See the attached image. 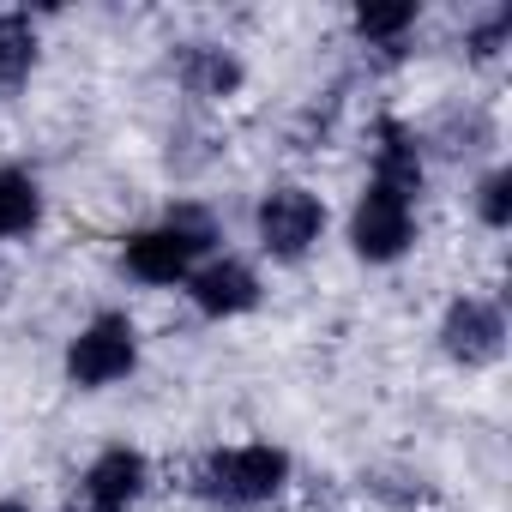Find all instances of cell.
I'll return each instance as SVG.
<instances>
[{
  "mask_svg": "<svg viewBox=\"0 0 512 512\" xmlns=\"http://www.w3.org/2000/svg\"><path fill=\"white\" fill-rule=\"evenodd\" d=\"M217 247H223V223L211 217V205L175 199V205H163L157 217H145L139 229L121 235L115 266L139 290H181Z\"/></svg>",
  "mask_w": 512,
  "mask_h": 512,
  "instance_id": "1",
  "label": "cell"
},
{
  "mask_svg": "<svg viewBox=\"0 0 512 512\" xmlns=\"http://www.w3.org/2000/svg\"><path fill=\"white\" fill-rule=\"evenodd\" d=\"M296 482V452L278 440H223L187 470V494L211 512H272Z\"/></svg>",
  "mask_w": 512,
  "mask_h": 512,
  "instance_id": "2",
  "label": "cell"
},
{
  "mask_svg": "<svg viewBox=\"0 0 512 512\" xmlns=\"http://www.w3.org/2000/svg\"><path fill=\"white\" fill-rule=\"evenodd\" d=\"M247 223H253V260L278 266V272H296V266H308L314 253L326 247L332 205L308 181H272V187H260Z\"/></svg>",
  "mask_w": 512,
  "mask_h": 512,
  "instance_id": "3",
  "label": "cell"
},
{
  "mask_svg": "<svg viewBox=\"0 0 512 512\" xmlns=\"http://www.w3.org/2000/svg\"><path fill=\"white\" fill-rule=\"evenodd\" d=\"M145 368V332L127 308H97L73 326V338L61 344V386L79 398H103L115 386H127Z\"/></svg>",
  "mask_w": 512,
  "mask_h": 512,
  "instance_id": "4",
  "label": "cell"
},
{
  "mask_svg": "<svg viewBox=\"0 0 512 512\" xmlns=\"http://www.w3.org/2000/svg\"><path fill=\"white\" fill-rule=\"evenodd\" d=\"M422 241V199L392 187V181H362L350 211H344V247H350V260L368 266V272H392L404 266L410 253Z\"/></svg>",
  "mask_w": 512,
  "mask_h": 512,
  "instance_id": "5",
  "label": "cell"
},
{
  "mask_svg": "<svg viewBox=\"0 0 512 512\" xmlns=\"http://www.w3.org/2000/svg\"><path fill=\"white\" fill-rule=\"evenodd\" d=\"M434 350L458 368V374H488L506 362L512 350V320H506V302L488 296V290H458L446 296L440 320H434Z\"/></svg>",
  "mask_w": 512,
  "mask_h": 512,
  "instance_id": "6",
  "label": "cell"
},
{
  "mask_svg": "<svg viewBox=\"0 0 512 512\" xmlns=\"http://www.w3.org/2000/svg\"><path fill=\"white\" fill-rule=\"evenodd\" d=\"M181 302L193 308V320L205 326H235L247 314L266 308V266L253 253H235V247H217L211 260L181 284Z\"/></svg>",
  "mask_w": 512,
  "mask_h": 512,
  "instance_id": "7",
  "label": "cell"
},
{
  "mask_svg": "<svg viewBox=\"0 0 512 512\" xmlns=\"http://www.w3.org/2000/svg\"><path fill=\"white\" fill-rule=\"evenodd\" d=\"M157 488V464L133 440H109L85 458L73 482V512H139Z\"/></svg>",
  "mask_w": 512,
  "mask_h": 512,
  "instance_id": "8",
  "label": "cell"
},
{
  "mask_svg": "<svg viewBox=\"0 0 512 512\" xmlns=\"http://www.w3.org/2000/svg\"><path fill=\"white\" fill-rule=\"evenodd\" d=\"M169 79H175V91L193 97V103H235V97L247 91V61H241V49L223 43V37H187V43H175V55H169Z\"/></svg>",
  "mask_w": 512,
  "mask_h": 512,
  "instance_id": "9",
  "label": "cell"
},
{
  "mask_svg": "<svg viewBox=\"0 0 512 512\" xmlns=\"http://www.w3.org/2000/svg\"><path fill=\"white\" fill-rule=\"evenodd\" d=\"M428 151H422V127L416 121H404V115H380L374 127H368V175L374 181H392V187H404V193H428Z\"/></svg>",
  "mask_w": 512,
  "mask_h": 512,
  "instance_id": "10",
  "label": "cell"
},
{
  "mask_svg": "<svg viewBox=\"0 0 512 512\" xmlns=\"http://www.w3.org/2000/svg\"><path fill=\"white\" fill-rule=\"evenodd\" d=\"M49 223V187L31 163H0V247H25Z\"/></svg>",
  "mask_w": 512,
  "mask_h": 512,
  "instance_id": "11",
  "label": "cell"
},
{
  "mask_svg": "<svg viewBox=\"0 0 512 512\" xmlns=\"http://www.w3.org/2000/svg\"><path fill=\"white\" fill-rule=\"evenodd\" d=\"M43 67V19L25 7L0 13V97H19Z\"/></svg>",
  "mask_w": 512,
  "mask_h": 512,
  "instance_id": "12",
  "label": "cell"
},
{
  "mask_svg": "<svg viewBox=\"0 0 512 512\" xmlns=\"http://www.w3.org/2000/svg\"><path fill=\"white\" fill-rule=\"evenodd\" d=\"M422 31V7L416 0H368L350 13V37L374 55H404V43Z\"/></svg>",
  "mask_w": 512,
  "mask_h": 512,
  "instance_id": "13",
  "label": "cell"
},
{
  "mask_svg": "<svg viewBox=\"0 0 512 512\" xmlns=\"http://www.w3.org/2000/svg\"><path fill=\"white\" fill-rule=\"evenodd\" d=\"M470 217L488 229V235H506L512 229V163L506 157H488L476 175H470Z\"/></svg>",
  "mask_w": 512,
  "mask_h": 512,
  "instance_id": "14",
  "label": "cell"
},
{
  "mask_svg": "<svg viewBox=\"0 0 512 512\" xmlns=\"http://www.w3.org/2000/svg\"><path fill=\"white\" fill-rule=\"evenodd\" d=\"M506 49H512V7L506 0H494V7L464 19V61L470 67H494Z\"/></svg>",
  "mask_w": 512,
  "mask_h": 512,
  "instance_id": "15",
  "label": "cell"
},
{
  "mask_svg": "<svg viewBox=\"0 0 512 512\" xmlns=\"http://www.w3.org/2000/svg\"><path fill=\"white\" fill-rule=\"evenodd\" d=\"M0 512H37V506H31L25 494H0Z\"/></svg>",
  "mask_w": 512,
  "mask_h": 512,
  "instance_id": "16",
  "label": "cell"
}]
</instances>
